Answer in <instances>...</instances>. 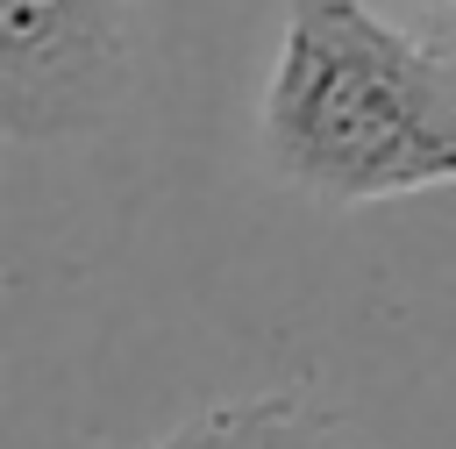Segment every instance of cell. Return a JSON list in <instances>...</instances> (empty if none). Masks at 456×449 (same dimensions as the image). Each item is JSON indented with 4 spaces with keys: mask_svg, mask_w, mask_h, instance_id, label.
Instances as JSON below:
<instances>
[{
    "mask_svg": "<svg viewBox=\"0 0 456 449\" xmlns=\"http://www.w3.org/2000/svg\"><path fill=\"white\" fill-rule=\"evenodd\" d=\"M157 449H349L335 413H314L299 399H228L192 413Z\"/></svg>",
    "mask_w": 456,
    "mask_h": 449,
    "instance_id": "obj_3",
    "label": "cell"
},
{
    "mask_svg": "<svg viewBox=\"0 0 456 449\" xmlns=\"http://www.w3.org/2000/svg\"><path fill=\"white\" fill-rule=\"evenodd\" d=\"M128 0H0L7 135H78L114 107Z\"/></svg>",
    "mask_w": 456,
    "mask_h": 449,
    "instance_id": "obj_2",
    "label": "cell"
},
{
    "mask_svg": "<svg viewBox=\"0 0 456 449\" xmlns=\"http://www.w3.org/2000/svg\"><path fill=\"white\" fill-rule=\"evenodd\" d=\"M256 135L285 185L335 207L456 185V64L370 0H285Z\"/></svg>",
    "mask_w": 456,
    "mask_h": 449,
    "instance_id": "obj_1",
    "label": "cell"
},
{
    "mask_svg": "<svg viewBox=\"0 0 456 449\" xmlns=\"http://www.w3.org/2000/svg\"><path fill=\"white\" fill-rule=\"evenodd\" d=\"M406 7H456V0H406Z\"/></svg>",
    "mask_w": 456,
    "mask_h": 449,
    "instance_id": "obj_4",
    "label": "cell"
}]
</instances>
